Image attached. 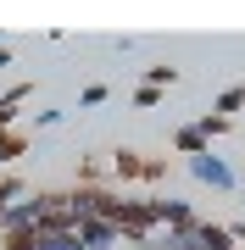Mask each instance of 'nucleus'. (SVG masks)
Listing matches in <instances>:
<instances>
[{
  "mask_svg": "<svg viewBox=\"0 0 245 250\" xmlns=\"http://www.w3.org/2000/svg\"><path fill=\"white\" fill-rule=\"evenodd\" d=\"M22 195H28V189H22V178H17V172H0V217H6Z\"/></svg>",
  "mask_w": 245,
  "mask_h": 250,
  "instance_id": "nucleus-6",
  "label": "nucleus"
},
{
  "mask_svg": "<svg viewBox=\"0 0 245 250\" xmlns=\"http://www.w3.org/2000/svg\"><path fill=\"white\" fill-rule=\"evenodd\" d=\"M100 100H111V89H106V83H89V89L78 95V106H100Z\"/></svg>",
  "mask_w": 245,
  "mask_h": 250,
  "instance_id": "nucleus-13",
  "label": "nucleus"
},
{
  "mask_svg": "<svg viewBox=\"0 0 245 250\" xmlns=\"http://www.w3.org/2000/svg\"><path fill=\"white\" fill-rule=\"evenodd\" d=\"M111 172L117 178H139V184H156L167 172V161H145V156H134V150H117L111 156Z\"/></svg>",
  "mask_w": 245,
  "mask_h": 250,
  "instance_id": "nucleus-1",
  "label": "nucleus"
},
{
  "mask_svg": "<svg viewBox=\"0 0 245 250\" xmlns=\"http://www.w3.org/2000/svg\"><path fill=\"white\" fill-rule=\"evenodd\" d=\"M156 100H162V89H151V83H139V89H134V106H156Z\"/></svg>",
  "mask_w": 245,
  "mask_h": 250,
  "instance_id": "nucleus-14",
  "label": "nucleus"
},
{
  "mask_svg": "<svg viewBox=\"0 0 245 250\" xmlns=\"http://www.w3.org/2000/svg\"><path fill=\"white\" fill-rule=\"evenodd\" d=\"M39 239H45V250H84L78 228H67V233H39Z\"/></svg>",
  "mask_w": 245,
  "mask_h": 250,
  "instance_id": "nucleus-11",
  "label": "nucleus"
},
{
  "mask_svg": "<svg viewBox=\"0 0 245 250\" xmlns=\"http://www.w3.org/2000/svg\"><path fill=\"white\" fill-rule=\"evenodd\" d=\"M234 250H240V245H234Z\"/></svg>",
  "mask_w": 245,
  "mask_h": 250,
  "instance_id": "nucleus-17",
  "label": "nucleus"
},
{
  "mask_svg": "<svg viewBox=\"0 0 245 250\" xmlns=\"http://www.w3.org/2000/svg\"><path fill=\"white\" fill-rule=\"evenodd\" d=\"M0 250H45V239H39V228H17V233H6Z\"/></svg>",
  "mask_w": 245,
  "mask_h": 250,
  "instance_id": "nucleus-7",
  "label": "nucleus"
},
{
  "mask_svg": "<svg viewBox=\"0 0 245 250\" xmlns=\"http://www.w3.org/2000/svg\"><path fill=\"white\" fill-rule=\"evenodd\" d=\"M190 172L200 184H212V189H234V172L223 167V156H212V150H200V156H190Z\"/></svg>",
  "mask_w": 245,
  "mask_h": 250,
  "instance_id": "nucleus-2",
  "label": "nucleus"
},
{
  "mask_svg": "<svg viewBox=\"0 0 245 250\" xmlns=\"http://www.w3.org/2000/svg\"><path fill=\"white\" fill-rule=\"evenodd\" d=\"M39 211H45V195H22L17 206H11L6 217H0V233H17V228H34Z\"/></svg>",
  "mask_w": 245,
  "mask_h": 250,
  "instance_id": "nucleus-3",
  "label": "nucleus"
},
{
  "mask_svg": "<svg viewBox=\"0 0 245 250\" xmlns=\"http://www.w3.org/2000/svg\"><path fill=\"white\" fill-rule=\"evenodd\" d=\"M228 233H234V245H245V223H234V228H228Z\"/></svg>",
  "mask_w": 245,
  "mask_h": 250,
  "instance_id": "nucleus-15",
  "label": "nucleus"
},
{
  "mask_svg": "<svg viewBox=\"0 0 245 250\" xmlns=\"http://www.w3.org/2000/svg\"><path fill=\"white\" fill-rule=\"evenodd\" d=\"M78 239H84V250H111V245H123V233L100 217H78Z\"/></svg>",
  "mask_w": 245,
  "mask_h": 250,
  "instance_id": "nucleus-4",
  "label": "nucleus"
},
{
  "mask_svg": "<svg viewBox=\"0 0 245 250\" xmlns=\"http://www.w3.org/2000/svg\"><path fill=\"white\" fill-rule=\"evenodd\" d=\"M0 67H11V50H6V45H0Z\"/></svg>",
  "mask_w": 245,
  "mask_h": 250,
  "instance_id": "nucleus-16",
  "label": "nucleus"
},
{
  "mask_svg": "<svg viewBox=\"0 0 245 250\" xmlns=\"http://www.w3.org/2000/svg\"><path fill=\"white\" fill-rule=\"evenodd\" d=\"M173 150H178V156H200V150H212V145H206V134L190 123V128H178V134H173Z\"/></svg>",
  "mask_w": 245,
  "mask_h": 250,
  "instance_id": "nucleus-5",
  "label": "nucleus"
},
{
  "mask_svg": "<svg viewBox=\"0 0 245 250\" xmlns=\"http://www.w3.org/2000/svg\"><path fill=\"white\" fill-rule=\"evenodd\" d=\"M240 106H245V83H234V89H223V95H218V106H212V111L234 123V111H240Z\"/></svg>",
  "mask_w": 245,
  "mask_h": 250,
  "instance_id": "nucleus-8",
  "label": "nucleus"
},
{
  "mask_svg": "<svg viewBox=\"0 0 245 250\" xmlns=\"http://www.w3.org/2000/svg\"><path fill=\"white\" fill-rule=\"evenodd\" d=\"M145 83H151V89H173V83H178V67L156 62V67H145Z\"/></svg>",
  "mask_w": 245,
  "mask_h": 250,
  "instance_id": "nucleus-9",
  "label": "nucleus"
},
{
  "mask_svg": "<svg viewBox=\"0 0 245 250\" xmlns=\"http://www.w3.org/2000/svg\"><path fill=\"white\" fill-rule=\"evenodd\" d=\"M195 128H200V134H206V145H212L218 134H228V117H218V111H206V117H200Z\"/></svg>",
  "mask_w": 245,
  "mask_h": 250,
  "instance_id": "nucleus-12",
  "label": "nucleus"
},
{
  "mask_svg": "<svg viewBox=\"0 0 245 250\" xmlns=\"http://www.w3.org/2000/svg\"><path fill=\"white\" fill-rule=\"evenodd\" d=\"M28 150V139L17 134V128H0V161H11V156H22Z\"/></svg>",
  "mask_w": 245,
  "mask_h": 250,
  "instance_id": "nucleus-10",
  "label": "nucleus"
}]
</instances>
